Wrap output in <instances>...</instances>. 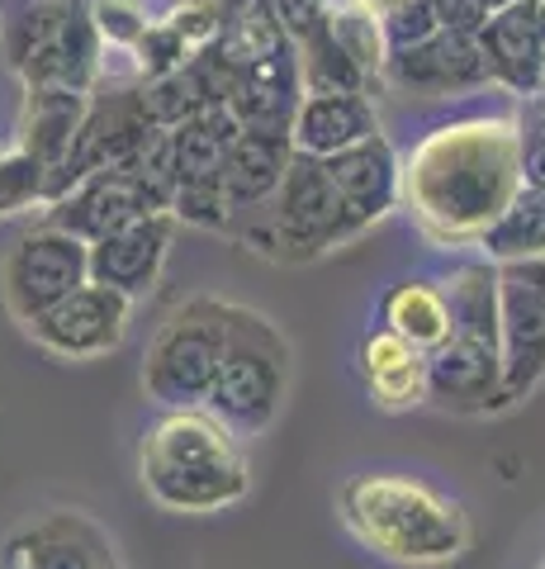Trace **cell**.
<instances>
[{
  "mask_svg": "<svg viewBox=\"0 0 545 569\" xmlns=\"http://www.w3.org/2000/svg\"><path fill=\"white\" fill-rule=\"evenodd\" d=\"M356 370L365 380V395L384 413H408L427 403V351L403 342L394 328H371L356 347Z\"/></svg>",
  "mask_w": 545,
  "mask_h": 569,
  "instance_id": "cell-19",
  "label": "cell"
},
{
  "mask_svg": "<svg viewBox=\"0 0 545 569\" xmlns=\"http://www.w3.org/2000/svg\"><path fill=\"white\" fill-rule=\"evenodd\" d=\"M85 100L91 91H72V86H24V110H20V138L14 148H24L48 176V194L58 186V176L72 157L77 129L85 119ZM43 194V204H48Z\"/></svg>",
  "mask_w": 545,
  "mask_h": 569,
  "instance_id": "cell-18",
  "label": "cell"
},
{
  "mask_svg": "<svg viewBox=\"0 0 545 569\" xmlns=\"http://www.w3.org/2000/svg\"><path fill=\"white\" fill-rule=\"evenodd\" d=\"M91 20L100 29V39L124 43V48H133L138 33L148 29V14L138 10L133 0H91Z\"/></svg>",
  "mask_w": 545,
  "mask_h": 569,
  "instance_id": "cell-29",
  "label": "cell"
},
{
  "mask_svg": "<svg viewBox=\"0 0 545 569\" xmlns=\"http://www.w3.org/2000/svg\"><path fill=\"white\" fill-rule=\"evenodd\" d=\"M0 569H119L114 541L81 512H48L10 537Z\"/></svg>",
  "mask_w": 545,
  "mask_h": 569,
  "instance_id": "cell-16",
  "label": "cell"
},
{
  "mask_svg": "<svg viewBox=\"0 0 545 569\" xmlns=\"http://www.w3.org/2000/svg\"><path fill=\"white\" fill-rule=\"evenodd\" d=\"M0 43L24 86L95 91L100 29L85 0H0Z\"/></svg>",
  "mask_w": 545,
  "mask_h": 569,
  "instance_id": "cell-6",
  "label": "cell"
},
{
  "mask_svg": "<svg viewBox=\"0 0 545 569\" xmlns=\"http://www.w3.org/2000/svg\"><path fill=\"white\" fill-rule=\"evenodd\" d=\"M129 295H119L100 280H85L52 309L29 318L24 332L58 361H95V356H110L129 337Z\"/></svg>",
  "mask_w": 545,
  "mask_h": 569,
  "instance_id": "cell-10",
  "label": "cell"
},
{
  "mask_svg": "<svg viewBox=\"0 0 545 569\" xmlns=\"http://www.w3.org/2000/svg\"><path fill=\"white\" fill-rule=\"evenodd\" d=\"M384 77H390L398 91H413V96H451V91H474V86H488V62H484V48L474 33H446L436 29L427 43L417 48H403L384 58Z\"/></svg>",
  "mask_w": 545,
  "mask_h": 569,
  "instance_id": "cell-15",
  "label": "cell"
},
{
  "mask_svg": "<svg viewBox=\"0 0 545 569\" xmlns=\"http://www.w3.org/2000/svg\"><path fill=\"white\" fill-rule=\"evenodd\" d=\"M285 389H290V342L266 313L248 305H228V337L204 408L238 441H252L271 432V422L285 408Z\"/></svg>",
  "mask_w": 545,
  "mask_h": 569,
  "instance_id": "cell-5",
  "label": "cell"
},
{
  "mask_svg": "<svg viewBox=\"0 0 545 569\" xmlns=\"http://www.w3.org/2000/svg\"><path fill=\"white\" fill-rule=\"evenodd\" d=\"M228 337L223 299H190L181 305L143 356V395L157 408H204L209 385L219 376V356Z\"/></svg>",
  "mask_w": 545,
  "mask_h": 569,
  "instance_id": "cell-7",
  "label": "cell"
},
{
  "mask_svg": "<svg viewBox=\"0 0 545 569\" xmlns=\"http://www.w3.org/2000/svg\"><path fill=\"white\" fill-rule=\"evenodd\" d=\"M327 181L337 190V247L361 238L365 228H375L384 213L398 204V157L384 133H371L351 148L323 157Z\"/></svg>",
  "mask_w": 545,
  "mask_h": 569,
  "instance_id": "cell-13",
  "label": "cell"
},
{
  "mask_svg": "<svg viewBox=\"0 0 545 569\" xmlns=\"http://www.w3.org/2000/svg\"><path fill=\"white\" fill-rule=\"evenodd\" d=\"M275 223H271V247H285L280 261H309L337 247V190L327 181L323 157L294 152L285 167V181L275 186Z\"/></svg>",
  "mask_w": 545,
  "mask_h": 569,
  "instance_id": "cell-12",
  "label": "cell"
},
{
  "mask_svg": "<svg viewBox=\"0 0 545 569\" xmlns=\"http://www.w3.org/2000/svg\"><path fill=\"white\" fill-rule=\"evenodd\" d=\"M436 33V10L432 0H390L380 6V39H384V58L403 48H417Z\"/></svg>",
  "mask_w": 545,
  "mask_h": 569,
  "instance_id": "cell-26",
  "label": "cell"
},
{
  "mask_svg": "<svg viewBox=\"0 0 545 569\" xmlns=\"http://www.w3.org/2000/svg\"><path fill=\"white\" fill-rule=\"evenodd\" d=\"M271 10L294 43H309L313 33L327 29V0H271Z\"/></svg>",
  "mask_w": 545,
  "mask_h": 569,
  "instance_id": "cell-30",
  "label": "cell"
},
{
  "mask_svg": "<svg viewBox=\"0 0 545 569\" xmlns=\"http://www.w3.org/2000/svg\"><path fill=\"white\" fill-rule=\"evenodd\" d=\"M190 48L181 33H175L171 20H157L148 24L143 33H138V43H133V58H138V71H143V81H157V77H166V71H175L185 58H190Z\"/></svg>",
  "mask_w": 545,
  "mask_h": 569,
  "instance_id": "cell-28",
  "label": "cell"
},
{
  "mask_svg": "<svg viewBox=\"0 0 545 569\" xmlns=\"http://www.w3.org/2000/svg\"><path fill=\"white\" fill-rule=\"evenodd\" d=\"M371 133H380V119H375V104L361 91H304L290 123L294 152H309V157H332Z\"/></svg>",
  "mask_w": 545,
  "mask_h": 569,
  "instance_id": "cell-20",
  "label": "cell"
},
{
  "mask_svg": "<svg viewBox=\"0 0 545 569\" xmlns=\"http://www.w3.org/2000/svg\"><path fill=\"white\" fill-rule=\"evenodd\" d=\"M522 123L465 119L417 142L398 171V200L436 247H474L522 190Z\"/></svg>",
  "mask_w": 545,
  "mask_h": 569,
  "instance_id": "cell-1",
  "label": "cell"
},
{
  "mask_svg": "<svg viewBox=\"0 0 545 569\" xmlns=\"http://www.w3.org/2000/svg\"><path fill=\"white\" fill-rule=\"evenodd\" d=\"M480 252L503 266V261H545V190H517L507 209L484 228L474 242Z\"/></svg>",
  "mask_w": 545,
  "mask_h": 569,
  "instance_id": "cell-24",
  "label": "cell"
},
{
  "mask_svg": "<svg viewBox=\"0 0 545 569\" xmlns=\"http://www.w3.org/2000/svg\"><path fill=\"white\" fill-rule=\"evenodd\" d=\"M380 318L403 342H413L417 351H432L451 332V299L442 284H432V280H398V284H390V295H384Z\"/></svg>",
  "mask_w": 545,
  "mask_h": 569,
  "instance_id": "cell-23",
  "label": "cell"
},
{
  "mask_svg": "<svg viewBox=\"0 0 545 569\" xmlns=\"http://www.w3.org/2000/svg\"><path fill=\"white\" fill-rule=\"evenodd\" d=\"M48 176L24 148H0V213H20L29 204H43Z\"/></svg>",
  "mask_w": 545,
  "mask_h": 569,
  "instance_id": "cell-27",
  "label": "cell"
},
{
  "mask_svg": "<svg viewBox=\"0 0 545 569\" xmlns=\"http://www.w3.org/2000/svg\"><path fill=\"white\" fill-rule=\"evenodd\" d=\"M342 522L365 550L394 565H451L470 550V512L408 475H351L337 493Z\"/></svg>",
  "mask_w": 545,
  "mask_h": 569,
  "instance_id": "cell-3",
  "label": "cell"
},
{
  "mask_svg": "<svg viewBox=\"0 0 545 569\" xmlns=\"http://www.w3.org/2000/svg\"><path fill=\"white\" fill-rule=\"evenodd\" d=\"M432 10H436V29L446 33H480L488 20L480 0H432Z\"/></svg>",
  "mask_w": 545,
  "mask_h": 569,
  "instance_id": "cell-31",
  "label": "cell"
},
{
  "mask_svg": "<svg viewBox=\"0 0 545 569\" xmlns=\"http://www.w3.org/2000/svg\"><path fill=\"white\" fill-rule=\"evenodd\" d=\"M474 39H480L488 77L498 86H507V91H517L526 100L545 91V43L532 29L526 0H517V6H507V10H494Z\"/></svg>",
  "mask_w": 545,
  "mask_h": 569,
  "instance_id": "cell-21",
  "label": "cell"
},
{
  "mask_svg": "<svg viewBox=\"0 0 545 569\" xmlns=\"http://www.w3.org/2000/svg\"><path fill=\"white\" fill-rule=\"evenodd\" d=\"M171 6H175V0H171Z\"/></svg>",
  "mask_w": 545,
  "mask_h": 569,
  "instance_id": "cell-36",
  "label": "cell"
},
{
  "mask_svg": "<svg viewBox=\"0 0 545 569\" xmlns=\"http://www.w3.org/2000/svg\"><path fill=\"white\" fill-rule=\"evenodd\" d=\"M442 290L451 299V332L427 351V403L446 408V413H494V408H507L494 261L461 266Z\"/></svg>",
  "mask_w": 545,
  "mask_h": 569,
  "instance_id": "cell-4",
  "label": "cell"
},
{
  "mask_svg": "<svg viewBox=\"0 0 545 569\" xmlns=\"http://www.w3.org/2000/svg\"><path fill=\"white\" fill-rule=\"evenodd\" d=\"M522 186L526 190H545V129L522 123Z\"/></svg>",
  "mask_w": 545,
  "mask_h": 569,
  "instance_id": "cell-32",
  "label": "cell"
},
{
  "mask_svg": "<svg viewBox=\"0 0 545 569\" xmlns=\"http://www.w3.org/2000/svg\"><path fill=\"white\" fill-rule=\"evenodd\" d=\"M541 569H545V560H541Z\"/></svg>",
  "mask_w": 545,
  "mask_h": 569,
  "instance_id": "cell-35",
  "label": "cell"
},
{
  "mask_svg": "<svg viewBox=\"0 0 545 569\" xmlns=\"http://www.w3.org/2000/svg\"><path fill=\"white\" fill-rule=\"evenodd\" d=\"M294 157V142L290 133H256V129H242L233 138V148L223 157V190H228V204L233 209H252V204H266L275 186L285 181V167Z\"/></svg>",
  "mask_w": 545,
  "mask_h": 569,
  "instance_id": "cell-22",
  "label": "cell"
},
{
  "mask_svg": "<svg viewBox=\"0 0 545 569\" xmlns=\"http://www.w3.org/2000/svg\"><path fill=\"white\" fill-rule=\"evenodd\" d=\"M152 129H162V123H152L143 86H114V91L91 96L85 100V119L77 129V142H72V157H67V167L58 176V186H52L48 204L72 190L77 181H85L91 171L129 162V157L148 142Z\"/></svg>",
  "mask_w": 545,
  "mask_h": 569,
  "instance_id": "cell-11",
  "label": "cell"
},
{
  "mask_svg": "<svg viewBox=\"0 0 545 569\" xmlns=\"http://www.w3.org/2000/svg\"><path fill=\"white\" fill-rule=\"evenodd\" d=\"M138 479L166 512H223L252 493L242 441L209 408H162L143 432Z\"/></svg>",
  "mask_w": 545,
  "mask_h": 569,
  "instance_id": "cell-2",
  "label": "cell"
},
{
  "mask_svg": "<svg viewBox=\"0 0 545 569\" xmlns=\"http://www.w3.org/2000/svg\"><path fill=\"white\" fill-rule=\"evenodd\" d=\"M294 48H299V81H304V91H361L365 86L361 62L332 39V29L313 33L309 43H294Z\"/></svg>",
  "mask_w": 545,
  "mask_h": 569,
  "instance_id": "cell-25",
  "label": "cell"
},
{
  "mask_svg": "<svg viewBox=\"0 0 545 569\" xmlns=\"http://www.w3.org/2000/svg\"><path fill=\"white\" fill-rule=\"evenodd\" d=\"M143 213H166V209L157 204V194L129 167H104V171H91L85 181H77L67 194H58L48 204L43 223L62 228V233H77L81 242H95L104 233H114V228L143 219Z\"/></svg>",
  "mask_w": 545,
  "mask_h": 569,
  "instance_id": "cell-14",
  "label": "cell"
},
{
  "mask_svg": "<svg viewBox=\"0 0 545 569\" xmlns=\"http://www.w3.org/2000/svg\"><path fill=\"white\" fill-rule=\"evenodd\" d=\"M85 280H91V242H81L77 233H62L52 223L24 233L10 247L6 266H0V295H6V309L20 328Z\"/></svg>",
  "mask_w": 545,
  "mask_h": 569,
  "instance_id": "cell-8",
  "label": "cell"
},
{
  "mask_svg": "<svg viewBox=\"0 0 545 569\" xmlns=\"http://www.w3.org/2000/svg\"><path fill=\"white\" fill-rule=\"evenodd\" d=\"M494 271L503 403H517L545 380V261H503Z\"/></svg>",
  "mask_w": 545,
  "mask_h": 569,
  "instance_id": "cell-9",
  "label": "cell"
},
{
  "mask_svg": "<svg viewBox=\"0 0 545 569\" xmlns=\"http://www.w3.org/2000/svg\"><path fill=\"white\" fill-rule=\"evenodd\" d=\"M480 6H484L488 14H494V10H507V6H517V0H480Z\"/></svg>",
  "mask_w": 545,
  "mask_h": 569,
  "instance_id": "cell-34",
  "label": "cell"
},
{
  "mask_svg": "<svg viewBox=\"0 0 545 569\" xmlns=\"http://www.w3.org/2000/svg\"><path fill=\"white\" fill-rule=\"evenodd\" d=\"M526 14H532V29H536V39L545 43V0H526Z\"/></svg>",
  "mask_w": 545,
  "mask_h": 569,
  "instance_id": "cell-33",
  "label": "cell"
},
{
  "mask_svg": "<svg viewBox=\"0 0 545 569\" xmlns=\"http://www.w3.org/2000/svg\"><path fill=\"white\" fill-rule=\"evenodd\" d=\"M171 233H175L171 213H143V219L95 238L91 242V280L110 284V290L129 295V299L148 295L166 266Z\"/></svg>",
  "mask_w": 545,
  "mask_h": 569,
  "instance_id": "cell-17",
  "label": "cell"
}]
</instances>
